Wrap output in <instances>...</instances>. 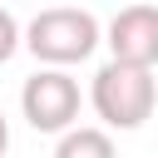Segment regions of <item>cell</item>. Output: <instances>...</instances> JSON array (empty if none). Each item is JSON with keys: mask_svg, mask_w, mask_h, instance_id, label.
Returning a JSON list of instances; mask_svg holds the SVG:
<instances>
[{"mask_svg": "<svg viewBox=\"0 0 158 158\" xmlns=\"http://www.w3.org/2000/svg\"><path fill=\"white\" fill-rule=\"evenodd\" d=\"M89 104L99 114L104 128H143L153 118V104H158V79H153V64H128V59H109L94 69V84H89Z\"/></svg>", "mask_w": 158, "mask_h": 158, "instance_id": "cell-1", "label": "cell"}, {"mask_svg": "<svg viewBox=\"0 0 158 158\" xmlns=\"http://www.w3.org/2000/svg\"><path fill=\"white\" fill-rule=\"evenodd\" d=\"M99 40H104L99 20L79 5H49L20 30V49H30L40 64H64V69L84 64L99 49Z\"/></svg>", "mask_w": 158, "mask_h": 158, "instance_id": "cell-2", "label": "cell"}, {"mask_svg": "<svg viewBox=\"0 0 158 158\" xmlns=\"http://www.w3.org/2000/svg\"><path fill=\"white\" fill-rule=\"evenodd\" d=\"M79 109H84V94H79V79L64 64L35 69L20 89V114L35 133H59V128L79 123Z\"/></svg>", "mask_w": 158, "mask_h": 158, "instance_id": "cell-3", "label": "cell"}, {"mask_svg": "<svg viewBox=\"0 0 158 158\" xmlns=\"http://www.w3.org/2000/svg\"><path fill=\"white\" fill-rule=\"evenodd\" d=\"M114 59H128V64H158V5H128L109 20L104 40Z\"/></svg>", "mask_w": 158, "mask_h": 158, "instance_id": "cell-4", "label": "cell"}, {"mask_svg": "<svg viewBox=\"0 0 158 158\" xmlns=\"http://www.w3.org/2000/svg\"><path fill=\"white\" fill-rule=\"evenodd\" d=\"M54 158H114V133L109 128H59L54 133Z\"/></svg>", "mask_w": 158, "mask_h": 158, "instance_id": "cell-5", "label": "cell"}, {"mask_svg": "<svg viewBox=\"0 0 158 158\" xmlns=\"http://www.w3.org/2000/svg\"><path fill=\"white\" fill-rule=\"evenodd\" d=\"M15 54H20V20L0 5V64H10Z\"/></svg>", "mask_w": 158, "mask_h": 158, "instance_id": "cell-6", "label": "cell"}, {"mask_svg": "<svg viewBox=\"0 0 158 158\" xmlns=\"http://www.w3.org/2000/svg\"><path fill=\"white\" fill-rule=\"evenodd\" d=\"M10 148V123H5V109H0V153Z\"/></svg>", "mask_w": 158, "mask_h": 158, "instance_id": "cell-7", "label": "cell"}]
</instances>
